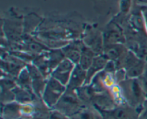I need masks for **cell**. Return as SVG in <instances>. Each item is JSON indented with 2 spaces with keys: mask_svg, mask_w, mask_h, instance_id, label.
Segmentation results:
<instances>
[{
  "mask_svg": "<svg viewBox=\"0 0 147 119\" xmlns=\"http://www.w3.org/2000/svg\"><path fill=\"white\" fill-rule=\"evenodd\" d=\"M80 67L84 70L87 69L93 63V54L88 50H84L80 57Z\"/></svg>",
  "mask_w": 147,
  "mask_h": 119,
  "instance_id": "5b68a950",
  "label": "cell"
},
{
  "mask_svg": "<svg viewBox=\"0 0 147 119\" xmlns=\"http://www.w3.org/2000/svg\"><path fill=\"white\" fill-rule=\"evenodd\" d=\"M86 75L84 69L82 68L81 67H76L71 77V80H70V87H76L80 85L82 82L86 78Z\"/></svg>",
  "mask_w": 147,
  "mask_h": 119,
  "instance_id": "277c9868",
  "label": "cell"
},
{
  "mask_svg": "<svg viewBox=\"0 0 147 119\" xmlns=\"http://www.w3.org/2000/svg\"><path fill=\"white\" fill-rule=\"evenodd\" d=\"M65 87L57 79H51L47 83L45 93V100L48 105H53L64 92Z\"/></svg>",
  "mask_w": 147,
  "mask_h": 119,
  "instance_id": "6da1fadb",
  "label": "cell"
},
{
  "mask_svg": "<svg viewBox=\"0 0 147 119\" xmlns=\"http://www.w3.org/2000/svg\"><path fill=\"white\" fill-rule=\"evenodd\" d=\"M113 116L116 119H130L131 115L129 113V110L125 108H119L113 113Z\"/></svg>",
  "mask_w": 147,
  "mask_h": 119,
  "instance_id": "8992f818",
  "label": "cell"
},
{
  "mask_svg": "<svg viewBox=\"0 0 147 119\" xmlns=\"http://www.w3.org/2000/svg\"><path fill=\"white\" fill-rule=\"evenodd\" d=\"M142 83H143L144 89L146 90V92H147V73H146V74L145 75L144 77L143 82H142Z\"/></svg>",
  "mask_w": 147,
  "mask_h": 119,
  "instance_id": "9c48e42d",
  "label": "cell"
},
{
  "mask_svg": "<svg viewBox=\"0 0 147 119\" xmlns=\"http://www.w3.org/2000/svg\"><path fill=\"white\" fill-rule=\"evenodd\" d=\"M73 67V63L70 60H64L60 63L54 72V77L62 84H66L68 82L70 73Z\"/></svg>",
  "mask_w": 147,
  "mask_h": 119,
  "instance_id": "3957f363",
  "label": "cell"
},
{
  "mask_svg": "<svg viewBox=\"0 0 147 119\" xmlns=\"http://www.w3.org/2000/svg\"><path fill=\"white\" fill-rule=\"evenodd\" d=\"M140 119H147V110L144 113V114L142 115V116L140 118Z\"/></svg>",
  "mask_w": 147,
  "mask_h": 119,
  "instance_id": "30bf717a",
  "label": "cell"
},
{
  "mask_svg": "<svg viewBox=\"0 0 147 119\" xmlns=\"http://www.w3.org/2000/svg\"><path fill=\"white\" fill-rule=\"evenodd\" d=\"M67 55L69 58L73 62H78L79 60H80V54L79 52L76 49H70L67 52Z\"/></svg>",
  "mask_w": 147,
  "mask_h": 119,
  "instance_id": "52a82bcc",
  "label": "cell"
},
{
  "mask_svg": "<svg viewBox=\"0 0 147 119\" xmlns=\"http://www.w3.org/2000/svg\"><path fill=\"white\" fill-rule=\"evenodd\" d=\"M57 107L65 113H70L77 110L79 107V102L75 94L68 93L65 94L57 103Z\"/></svg>",
  "mask_w": 147,
  "mask_h": 119,
  "instance_id": "7a4b0ae2",
  "label": "cell"
},
{
  "mask_svg": "<svg viewBox=\"0 0 147 119\" xmlns=\"http://www.w3.org/2000/svg\"><path fill=\"white\" fill-rule=\"evenodd\" d=\"M77 119H96V117L92 112L83 111L78 116Z\"/></svg>",
  "mask_w": 147,
  "mask_h": 119,
  "instance_id": "ba28073f",
  "label": "cell"
}]
</instances>
